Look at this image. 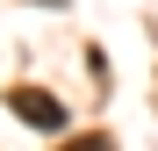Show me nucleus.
Masks as SVG:
<instances>
[{
	"label": "nucleus",
	"instance_id": "f03ea898",
	"mask_svg": "<svg viewBox=\"0 0 158 151\" xmlns=\"http://www.w3.org/2000/svg\"><path fill=\"white\" fill-rule=\"evenodd\" d=\"M58 151H115V144H108V137H101V130H86V137H65Z\"/></svg>",
	"mask_w": 158,
	"mask_h": 151
},
{
	"label": "nucleus",
	"instance_id": "f257e3e1",
	"mask_svg": "<svg viewBox=\"0 0 158 151\" xmlns=\"http://www.w3.org/2000/svg\"><path fill=\"white\" fill-rule=\"evenodd\" d=\"M7 108L29 122V130H65V101H58V94H43V86H15V94H7Z\"/></svg>",
	"mask_w": 158,
	"mask_h": 151
}]
</instances>
